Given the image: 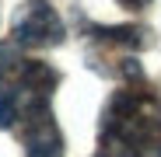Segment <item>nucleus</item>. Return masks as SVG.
Segmentation results:
<instances>
[{"label": "nucleus", "instance_id": "nucleus-1", "mask_svg": "<svg viewBox=\"0 0 161 157\" xmlns=\"http://www.w3.org/2000/svg\"><path fill=\"white\" fill-rule=\"evenodd\" d=\"M98 147L105 157H144L161 147V94L144 84L119 87L102 112Z\"/></svg>", "mask_w": 161, "mask_h": 157}, {"label": "nucleus", "instance_id": "nucleus-2", "mask_svg": "<svg viewBox=\"0 0 161 157\" xmlns=\"http://www.w3.org/2000/svg\"><path fill=\"white\" fill-rule=\"evenodd\" d=\"M11 35L25 49H53L63 42L67 28L49 0H25L11 21Z\"/></svg>", "mask_w": 161, "mask_h": 157}, {"label": "nucleus", "instance_id": "nucleus-3", "mask_svg": "<svg viewBox=\"0 0 161 157\" xmlns=\"http://www.w3.org/2000/svg\"><path fill=\"white\" fill-rule=\"evenodd\" d=\"M25 119V157H63V133L53 119L49 101L32 105Z\"/></svg>", "mask_w": 161, "mask_h": 157}, {"label": "nucleus", "instance_id": "nucleus-7", "mask_svg": "<svg viewBox=\"0 0 161 157\" xmlns=\"http://www.w3.org/2000/svg\"><path fill=\"white\" fill-rule=\"evenodd\" d=\"M151 157H161V147H158V150H154V154H151Z\"/></svg>", "mask_w": 161, "mask_h": 157}, {"label": "nucleus", "instance_id": "nucleus-4", "mask_svg": "<svg viewBox=\"0 0 161 157\" xmlns=\"http://www.w3.org/2000/svg\"><path fill=\"white\" fill-rule=\"evenodd\" d=\"M91 35L98 42H112V45H126V49L144 45V28H133V24H126V28H102V24H95Z\"/></svg>", "mask_w": 161, "mask_h": 157}, {"label": "nucleus", "instance_id": "nucleus-5", "mask_svg": "<svg viewBox=\"0 0 161 157\" xmlns=\"http://www.w3.org/2000/svg\"><path fill=\"white\" fill-rule=\"evenodd\" d=\"M18 63H21V60H18V52H14L11 45H0V87H4V84H7V77L18 70Z\"/></svg>", "mask_w": 161, "mask_h": 157}, {"label": "nucleus", "instance_id": "nucleus-6", "mask_svg": "<svg viewBox=\"0 0 161 157\" xmlns=\"http://www.w3.org/2000/svg\"><path fill=\"white\" fill-rule=\"evenodd\" d=\"M116 4H123L126 11H144V7L151 4V0H116Z\"/></svg>", "mask_w": 161, "mask_h": 157}, {"label": "nucleus", "instance_id": "nucleus-8", "mask_svg": "<svg viewBox=\"0 0 161 157\" xmlns=\"http://www.w3.org/2000/svg\"><path fill=\"white\" fill-rule=\"evenodd\" d=\"M98 157H105V154H98Z\"/></svg>", "mask_w": 161, "mask_h": 157}]
</instances>
